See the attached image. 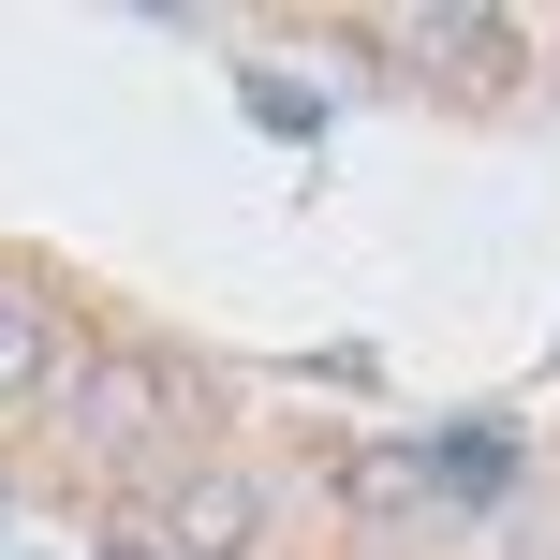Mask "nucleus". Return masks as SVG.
I'll return each instance as SVG.
<instances>
[{
	"instance_id": "obj_1",
	"label": "nucleus",
	"mask_w": 560,
	"mask_h": 560,
	"mask_svg": "<svg viewBox=\"0 0 560 560\" xmlns=\"http://www.w3.org/2000/svg\"><path fill=\"white\" fill-rule=\"evenodd\" d=\"M413 472H428V487H457V502H502V487L532 472V443H516V428H487V413H457L443 443L413 457Z\"/></svg>"
},
{
	"instance_id": "obj_2",
	"label": "nucleus",
	"mask_w": 560,
	"mask_h": 560,
	"mask_svg": "<svg viewBox=\"0 0 560 560\" xmlns=\"http://www.w3.org/2000/svg\"><path fill=\"white\" fill-rule=\"evenodd\" d=\"M252 532H266V502L236 472H207V487H177V546L192 560H252Z\"/></svg>"
},
{
	"instance_id": "obj_3",
	"label": "nucleus",
	"mask_w": 560,
	"mask_h": 560,
	"mask_svg": "<svg viewBox=\"0 0 560 560\" xmlns=\"http://www.w3.org/2000/svg\"><path fill=\"white\" fill-rule=\"evenodd\" d=\"M30 384H59V325H45V295L0 280V398H30Z\"/></svg>"
},
{
	"instance_id": "obj_4",
	"label": "nucleus",
	"mask_w": 560,
	"mask_h": 560,
	"mask_svg": "<svg viewBox=\"0 0 560 560\" xmlns=\"http://www.w3.org/2000/svg\"><path fill=\"white\" fill-rule=\"evenodd\" d=\"M236 104H252L266 133H295V148L325 133V89H310V74H280V59H252V74H236Z\"/></svg>"
},
{
	"instance_id": "obj_5",
	"label": "nucleus",
	"mask_w": 560,
	"mask_h": 560,
	"mask_svg": "<svg viewBox=\"0 0 560 560\" xmlns=\"http://www.w3.org/2000/svg\"><path fill=\"white\" fill-rule=\"evenodd\" d=\"M74 413H89V443H133V413H163V384H148V369H89Z\"/></svg>"
}]
</instances>
